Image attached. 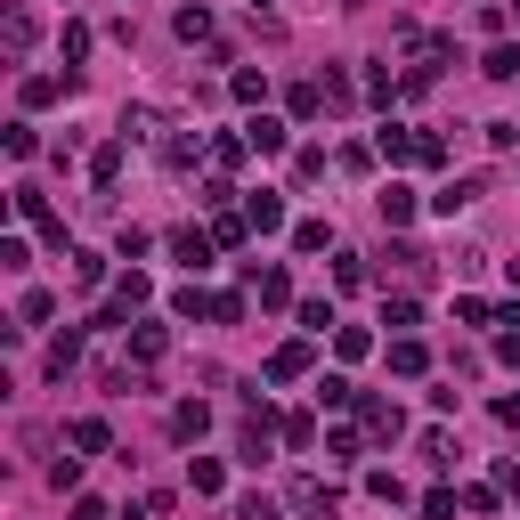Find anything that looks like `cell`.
I'll use <instances>...</instances> for the list:
<instances>
[{
    "instance_id": "6da1fadb",
    "label": "cell",
    "mask_w": 520,
    "mask_h": 520,
    "mask_svg": "<svg viewBox=\"0 0 520 520\" xmlns=\"http://www.w3.org/2000/svg\"><path fill=\"white\" fill-rule=\"evenodd\" d=\"M285 504H293V520H334V488H317V480H293Z\"/></svg>"
},
{
    "instance_id": "7a4b0ae2",
    "label": "cell",
    "mask_w": 520,
    "mask_h": 520,
    "mask_svg": "<svg viewBox=\"0 0 520 520\" xmlns=\"http://www.w3.org/2000/svg\"><path fill=\"white\" fill-rule=\"evenodd\" d=\"M244 220H252L260 236H269V228H285V195H277V187H260V195H244Z\"/></svg>"
},
{
    "instance_id": "3957f363",
    "label": "cell",
    "mask_w": 520,
    "mask_h": 520,
    "mask_svg": "<svg viewBox=\"0 0 520 520\" xmlns=\"http://www.w3.org/2000/svg\"><path fill=\"white\" fill-rule=\"evenodd\" d=\"M415 147H423V130H399V122H382V139H374L382 163H415Z\"/></svg>"
},
{
    "instance_id": "277c9868",
    "label": "cell",
    "mask_w": 520,
    "mask_h": 520,
    "mask_svg": "<svg viewBox=\"0 0 520 520\" xmlns=\"http://www.w3.org/2000/svg\"><path fill=\"white\" fill-rule=\"evenodd\" d=\"M309 374V342H277L269 350V382H301Z\"/></svg>"
},
{
    "instance_id": "5b68a950",
    "label": "cell",
    "mask_w": 520,
    "mask_h": 520,
    "mask_svg": "<svg viewBox=\"0 0 520 520\" xmlns=\"http://www.w3.org/2000/svg\"><path fill=\"white\" fill-rule=\"evenodd\" d=\"M358 415H366V431H374V439H399V431H407V415L390 407V399H358Z\"/></svg>"
},
{
    "instance_id": "8992f818",
    "label": "cell",
    "mask_w": 520,
    "mask_h": 520,
    "mask_svg": "<svg viewBox=\"0 0 520 520\" xmlns=\"http://www.w3.org/2000/svg\"><path fill=\"white\" fill-rule=\"evenodd\" d=\"M244 139H252V155H285V122H277V114H252Z\"/></svg>"
},
{
    "instance_id": "52a82bcc",
    "label": "cell",
    "mask_w": 520,
    "mask_h": 520,
    "mask_svg": "<svg viewBox=\"0 0 520 520\" xmlns=\"http://www.w3.org/2000/svg\"><path fill=\"white\" fill-rule=\"evenodd\" d=\"M480 195H488L480 179H447V187L431 195V212H447V220H455V212H464V204H480Z\"/></svg>"
},
{
    "instance_id": "ba28073f",
    "label": "cell",
    "mask_w": 520,
    "mask_h": 520,
    "mask_svg": "<svg viewBox=\"0 0 520 520\" xmlns=\"http://www.w3.org/2000/svg\"><path fill=\"white\" fill-rule=\"evenodd\" d=\"M212 244H220V236H204V228H179V236H171V252L187 260V269H212Z\"/></svg>"
},
{
    "instance_id": "9c48e42d",
    "label": "cell",
    "mask_w": 520,
    "mask_h": 520,
    "mask_svg": "<svg viewBox=\"0 0 520 520\" xmlns=\"http://www.w3.org/2000/svg\"><path fill=\"white\" fill-rule=\"evenodd\" d=\"M244 277L260 285V301H269V309H285V301H293V285H285V269H260V260H244Z\"/></svg>"
},
{
    "instance_id": "30bf717a",
    "label": "cell",
    "mask_w": 520,
    "mask_h": 520,
    "mask_svg": "<svg viewBox=\"0 0 520 520\" xmlns=\"http://www.w3.org/2000/svg\"><path fill=\"white\" fill-rule=\"evenodd\" d=\"M171 350V334H163V325H130V358H139V366H155Z\"/></svg>"
},
{
    "instance_id": "8fae6325",
    "label": "cell",
    "mask_w": 520,
    "mask_h": 520,
    "mask_svg": "<svg viewBox=\"0 0 520 520\" xmlns=\"http://www.w3.org/2000/svg\"><path fill=\"white\" fill-rule=\"evenodd\" d=\"M33 33H41V25H33V9H9V17H0V41H9L17 57L33 49Z\"/></svg>"
},
{
    "instance_id": "7c38bea8",
    "label": "cell",
    "mask_w": 520,
    "mask_h": 520,
    "mask_svg": "<svg viewBox=\"0 0 520 520\" xmlns=\"http://www.w3.org/2000/svg\"><path fill=\"white\" fill-rule=\"evenodd\" d=\"M382 220H390V228H407V220H415V187L390 179V187H382Z\"/></svg>"
},
{
    "instance_id": "4fadbf2b",
    "label": "cell",
    "mask_w": 520,
    "mask_h": 520,
    "mask_svg": "<svg viewBox=\"0 0 520 520\" xmlns=\"http://www.w3.org/2000/svg\"><path fill=\"white\" fill-rule=\"evenodd\" d=\"M187 488H195V496H220V488H228V472L212 464V455H195V464H187Z\"/></svg>"
},
{
    "instance_id": "5bb4252c",
    "label": "cell",
    "mask_w": 520,
    "mask_h": 520,
    "mask_svg": "<svg viewBox=\"0 0 520 520\" xmlns=\"http://www.w3.org/2000/svg\"><path fill=\"white\" fill-rule=\"evenodd\" d=\"M171 33H179V41H212V9H204V0H195V9H179Z\"/></svg>"
},
{
    "instance_id": "9a60e30c",
    "label": "cell",
    "mask_w": 520,
    "mask_h": 520,
    "mask_svg": "<svg viewBox=\"0 0 520 520\" xmlns=\"http://www.w3.org/2000/svg\"><path fill=\"white\" fill-rule=\"evenodd\" d=\"M480 74H488V82H512V74H520V49H512V41H496V49L480 57Z\"/></svg>"
},
{
    "instance_id": "2e32d148",
    "label": "cell",
    "mask_w": 520,
    "mask_h": 520,
    "mask_svg": "<svg viewBox=\"0 0 520 520\" xmlns=\"http://www.w3.org/2000/svg\"><path fill=\"white\" fill-rule=\"evenodd\" d=\"M171 431H179V439H204V431H212V407H204V399H187V407L171 415Z\"/></svg>"
},
{
    "instance_id": "e0dca14e",
    "label": "cell",
    "mask_w": 520,
    "mask_h": 520,
    "mask_svg": "<svg viewBox=\"0 0 520 520\" xmlns=\"http://www.w3.org/2000/svg\"><path fill=\"white\" fill-rule=\"evenodd\" d=\"M423 366H431L423 342H390V374H423Z\"/></svg>"
},
{
    "instance_id": "ac0fdd59",
    "label": "cell",
    "mask_w": 520,
    "mask_h": 520,
    "mask_svg": "<svg viewBox=\"0 0 520 520\" xmlns=\"http://www.w3.org/2000/svg\"><path fill=\"white\" fill-rule=\"evenodd\" d=\"M114 171H122V139H106V147L90 155V179H98V187H114Z\"/></svg>"
},
{
    "instance_id": "d6986e66",
    "label": "cell",
    "mask_w": 520,
    "mask_h": 520,
    "mask_svg": "<svg viewBox=\"0 0 520 520\" xmlns=\"http://www.w3.org/2000/svg\"><path fill=\"white\" fill-rule=\"evenodd\" d=\"M106 439H114V431H106L98 415H82V423H74V447H82V455H106Z\"/></svg>"
},
{
    "instance_id": "ffe728a7",
    "label": "cell",
    "mask_w": 520,
    "mask_h": 520,
    "mask_svg": "<svg viewBox=\"0 0 520 520\" xmlns=\"http://www.w3.org/2000/svg\"><path fill=\"white\" fill-rule=\"evenodd\" d=\"M334 350H342V358H366L374 334H366V325H334Z\"/></svg>"
},
{
    "instance_id": "44dd1931",
    "label": "cell",
    "mask_w": 520,
    "mask_h": 520,
    "mask_svg": "<svg viewBox=\"0 0 520 520\" xmlns=\"http://www.w3.org/2000/svg\"><path fill=\"white\" fill-rule=\"evenodd\" d=\"M366 496H382V504H407V480H399V472H366Z\"/></svg>"
},
{
    "instance_id": "7402d4cb",
    "label": "cell",
    "mask_w": 520,
    "mask_h": 520,
    "mask_svg": "<svg viewBox=\"0 0 520 520\" xmlns=\"http://www.w3.org/2000/svg\"><path fill=\"white\" fill-rule=\"evenodd\" d=\"M195 155H204V139H187V130H179V139H163V163H171V171H187Z\"/></svg>"
},
{
    "instance_id": "603a6c76",
    "label": "cell",
    "mask_w": 520,
    "mask_h": 520,
    "mask_svg": "<svg viewBox=\"0 0 520 520\" xmlns=\"http://www.w3.org/2000/svg\"><path fill=\"white\" fill-rule=\"evenodd\" d=\"M325 244H334V228H325V220H301V228H293V252H325Z\"/></svg>"
},
{
    "instance_id": "cb8c5ba5",
    "label": "cell",
    "mask_w": 520,
    "mask_h": 520,
    "mask_svg": "<svg viewBox=\"0 0 520 520\" xmlns=\"http://www.w3.org/2000/svg\"><path fill=\"white\" fill-rule=\"evenodd\" d=\"M0 147H9V155H17V163H25V155H33V147H41V139H33V122H9V130H0Z\"/></svg>"
},
{
    "instance_id": "d4e9b609",
    "label": "cell",
    "mask_w": 520,
    "mask_h": 520,
    "mask_svg": "<svg viewBox=\"0 0 520 520\" xmlns=\"http://www.w3.org/2000/svg\"><path fill=\"white\" fill-rule=\"evenodd\" d=\"M57 49H65V65H82V57H90V25H65Z\"/></svg>"
},
{
    "instance_id": "484cf974",
    "label": "cell",
    "mask_w": 520,
    "mask_h": 520,
    "mask_svg": "<svg viewBox=\"0 0 520 520\" xmlns=\"http://www.w3.org/2000/svg\"><path fill=\"white\" fill-rule=\"evenodd\" d=\"M366 98H374V106H390V98H399V82H390V65H366Z\"/></svg>"
},
{
    "instance_id": "4316f807",
    "label": "cell",
    "mask_w": 520,
    "mask_h": 520,
    "mask_svg": "<svg viewBox=\"0 0 520 520\" xmlns=\"http://www.w3.org/2000/svg\"><path fill=\"white\" fill-rule=\"evenodd\" d=\"M147 293H155V285H147V277H139V269H122V285H114V301H122V309H139V301H147Z\"/></svg>"
},
{
    "instance_id": "83f0119b",
    "label": "cell",
    "mask_w": 520,
    "mask_h": 520,
    "mask_svg": "<svg viewBox=\"0 0 520 520\" xmlns=\"http://www.w3.org/2000/svg\"><path fill=\"white\" fill-rule=\"evenodd\" d=\"M228 90H236V98H244V106H260V98H269V74H252V65H244V74H236V82H228Z\"/></svg>"
},
{
    "instance_id": "f1b7e54d",
    "label": "cell",
    "mask_w": 520,
    "mask_h": 520,
    "mask_svg": "<svg viewBox=\"0 0 520 520\" xmlns=\"http://www.w3.org/2000/svg\"><path fill=\"white\" fill-rule=\"evenodd\" d=\"M74 358H82V334H57V342H49V374H65Z\"/></svg>"
},
{
    "instance_id": "f546056e",
    "label": "cell",
    "mask_w": 520,
    "mask_h": 520,
    "mask_svg": "<svg viewBox=\"0 0 520 520\" xmlns=\"http://www.w3.org/2000/svg\"><path fill=\"white\" fill-rule=\"evenodd\" d=\"M317 399H325V407H358V390H350L342 374H325V382H317Z\"/></svg>"
},
{
    "instance_id": "4dcf8cb0",
    "label": "cell",
    "mask_w": 520,
    "mask_h": 520,
    "mask_svg": "<svg viewBox=\"0 0 520 520\" xmlns=\"http://www.w3.org/2000/svg\"><path fill=\"white\" fill-rule=\"evenodd\" d=\"M0 269H33V244L25 236H0Z\"/></svg>"
},
{
    "instance_id": "1f68e13d",
    "label": "cell",
    "mask_w": 520,
    "mask_h": 520,
    "mask_svg": "<svg viewBox=\"0 0 520 520\" xmlns=\"http://www.w3.org/2000/svg\"><path fill=\"white\" fill-rule=\"evenodd\" d=\"M57 90H65V82H57V74H25V106H49V98H57Z\"/></svg>"
},
{
    "instance_id": "d6a6232c",
    "label": "cell",
    "mask_w": 520,
    "mask_h": 520,
    "mask_svg": "<svg viewBox=\"0 0 520 520\" xmlns=\"http://www.w3.org/2000/svg\"><path fill=\"white\" fill-rule=\"evenodd\" d=\"M244 155H252V139H212V163H220V171H236Z\"/></svg>"
},
{
    "instance_id": "836d02e7",
    "label": "cell",
    "mask_w": 520,
    "mask_h": 520,
    "mask_svg": "<svg viewBox=\"0 0 520 520\" xmlns=\"http://www.w3.org/2000/svg\"><path fill=\"white\" fill-rule=\"evenodd\" d=\"M212 236H220V244H244V236H252V220H244V212H220V220H212Z\"/></svg>"
},
{
    "instance_id": "e575fe53",
    "label": "cell",
    "mask_w": 520,
    "mask_h": 520,
    "mask_svg": "<svg viewBox=\"0 0 520 520\" xmlns=\"http://www.w3.org/2000/svg\"><path fill=\"white\" fill-rule=\"evenodd\" d=\"M317 90H325V106H350V74H342V65H325V82H317Z\"/></svg>"
},
{
    "instance_id": "d590c367",
    "label": "cell",
    "mask_w": 520,
    "mask_h": 520,
    "mask_svg": "<svg viewBox=\"0 0 520 520\" xmlns=\"http://www.w3.org/2000/svg\"><path fill=\"white\" fill-rule=\"evenodd\" d=\"M325 464H358V431H334V439H325Z\"/></svg>"
},
{
    "instance_id": "8d00e7d4",
    "label": "cell",
    "mask_w": 520,
    "mask_h": 520,
    "mask_svg": "<svg viewBox=\"0 0 520 520\" xmlns=\"http://www.w3.org/2000/svg\"><path fill=\"white\" fill-rule=\"evenodd\" d=\"M98 277H106V260H98V252H74V285H82V293H90V285H98Z\"/></svg>"
},
{
    "instance_id": "74e56055",
    "label": "cell",
    "mask_w": 520,
    "mask_h": 520,
    "mask_svg": "<svg viewBox=\"0 0 520 520\" xmlns=\"http://www.w3.org/2000/svg\"><path fill=\"white\" fill-rule=\"evenodd\" d=\"M171 309H179V317H212V293H195V285H187V293H171Z\"/></svg>"
},
{
    "instance_id": "f35d334b",
    "label": "cell",
    "mask_w": 520,
    "mask_h": 520,
    "mask_svg": "<svg viewBox=\"0 0 520 520\" xmlns=\"http://www.w3.org/2000/svg\"><path fill=\"white\" fill-rule=\"evenodd\" d=\"M293 179H325V147H301L293 155Z\"/></svg>"
},
{
    "instance_id": "ab89813d",
    "label": "cell",
    "mask_w": 520,
    "mask_h": 520,
    "mask_svg": "<svg viewBox=\"0 0 520 520\" xmlns=\"http://www.w3.org/2000/svg\"><path fill=\"white\" fill-rule=\"evenodd\" d=\"M496 423H512V431H520V390H504V399H496Z\"/></svg>"
},
{
    "instance_id": "60d3db41",
    "label": "cell",
    "mask_w": 520,
    "mask_h": 520,
    "mask_svg": "<svg viewBox=\"0 0 520 520\" xmlns=\"http://www.w3.org/2000/svg\"><path fill=\"white\" fill-rule=\"evenodd\" d=\"M496 358H504V366H520V325H512V334L496 342Z\"/></svg>"
},
{
    "instance_id": "b9f144b4",
    "label": "cell",
    "mask_w": 520,
    "mask_h": 520,
    "mask_svg": "<svg viewBox=\"0 0 520 520\" xmlns=\"http://www.w3.org/2000/svg\"><path fill=\"white\" fill-rule=\"evenodd\" d=\"M74 520H106V504L98 496H74Z\"/></svg>"
},
{
    "instance_id": "7bdbcfd3",
    "label": "cell",
    "mask_w": 520,
    "mask_h": 520,
    "mask_svg": "<svg viewBox=\"0 0 520 520\" xmlns=\"http://www.w3.org/2000/svg\"><path fill=\"white\" fill-rule=\"evenodd\" d=\"M342 9H366V0H342Z\"/></svg>"
},
{
    "instance_id": "ee69618b",
    "label": "cell",
    "mask_w": 520,
    "mask_h": 520,
    "mask_svg": "<svg viewBox=\"0 0 520 520\" xmlns=\"http://www.w3.org/2000/svg\"><path fill=\"white\" fill-rule=\"evenodd\" d=\"M252 9H260V0H252Z\"/></svg>"
}]
</instances>
